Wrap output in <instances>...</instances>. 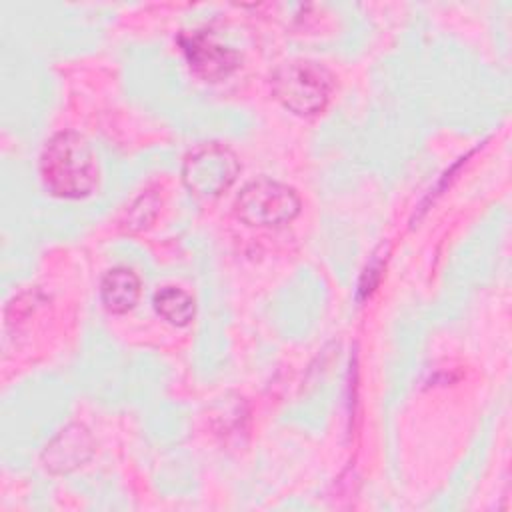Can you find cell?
I'll return each mask as SVG.
<instances>
[{"instance_id":"cell-7","label":"cell","mask_w":512,"mask_h":512,"mask_svg":"<svg viewBox=\"0 0 512 512\" xmlns=\"http://www.w3.org/2000/svg\"><path fill=\"white\" fill-rule=\"evenodd\" d=\"M140 278L134 270L118 266L104 274L100 282V300L112 314H126L140 300Z\"/></svg>"},{"instance_id":"cell-9","label":"cell","mask_w":512,"mask_h":512,"mask_svg":"<svg viewBox=\"0 0 512 512\" xmlns=\"http://www.w3.org/2000/svg\"><path fill=\"white\" fill-rule=\"evenodd\" d=\"M158 212V200L150 194H142L130 208H128V218L126 226L128 230H142L150 226V222L156 218Z\"/></svg>"},{"instance_id":"cell-3","label":"cell","mask_w":512,"mask_h":512,"mask_svg":"<svg viewBox=\"0 0 512 512\" xmlns=\"http://www.w3.org/2000/svg\"><path fill=\"white\" fill-rule=\"evenodd\" d=\"M300 198L288 184L256 178L234 200V214L248 226H282L300 212Z\"/></svg>"},{"instance_id":"cell-4","label":"cell","mask_w":512,"mask_h":512,"mask_svg":"<svg viewBox=\"0 0 512 512\" xmlns=\"http://www.w3.org/2000/svg\"><path fill=\"white\" fill-rule=\"evenodd\" d=\"M240 172L236 154L218 142L196 146L182 164V182L200 200H212L232 186Z\"/></svg>"},{"instance_id":"cell-1","label":"cell","mask_w":512,"mask_h":512,"mask_svg":"<svg viewBox=\"0 0 512 512\" xmlns=\"http://www.w3.org/2000/svg\"><path fill=\"white\" fill-rule=\"evenodd\" d=\"M38 170L44 188L56 198H86L98 186L96 156L76 132L54 134L42 148Z\"/></svg>"},{"instance_id":"cell-2","label":"cell","mask_w":512,"mask_h":512,"mask_svg":"<svg viewBox=\"0 0 512 512\" xmlns=\"http://www.w3.org/2000/svg\"><path fill=\"white\" fill-rule=\"evenodd\" d=\"M334 76L328 68L312 60H290L272 74V94L298 116L320 114L330 102Z\"/></svg>"},{"instance_id":"cell-10","label":"cell","mask_w":512,"mask_h":512,"mask_svg":"<svg viewBox=\"0 0 512 512\" xmlns=\"http://www.w3.org/2000/svg\"><path fill=\"white\" fill-rule=\"evenodd\" d=\"M382 268H384V260L378 254H374V258L370 260V264L366 266V270L362 274V280H360V286H358L360 288V296L370 294L378 286L380 276H382Z\"/></svg>"},{"instance_id":"cell-5","label":"cell","mask_w":512,"mask_h":512,"mask_svg":"<svg viewBox=\"0 0 512 512\" xmlns=\"http://www.w3.org/2000/svg\"><path fill=\"white\" fill-rule=\"evenodd\" d=\"M190 68L206 82H218L230 76L240 66V54L218 44L210 34L196 30L178 38Z\"/></svg>"},{"instance_id":"cell-6","label":"cell","mask_w":512,"mask_h":512,"mask_svg":"<svg viewBox=\"0 0 512 512\" xmlns=\"http://www.w3.org/2000/svg\"><path fill=\"white\" fill-rule=\"evenodd\" d=\"M94 452V440L82 424H68L44 448L40 462L50 474H68L84 466Z\"/></svg>"},{"instance_id":"cell-8","label":"cell","mask_w":512,"mask_h":512,"mask_svg":"<svg viewBox=\"0 0 512 512\" xmlns=\"http://www.w3.org/2000/svg\"><path fill=\"white\" fill-rule=\"evenodd\" d=\"M154 310L172 326H186L194 318V298L176 286H164L154 294Z\"/></svg>"}]
</instances>
